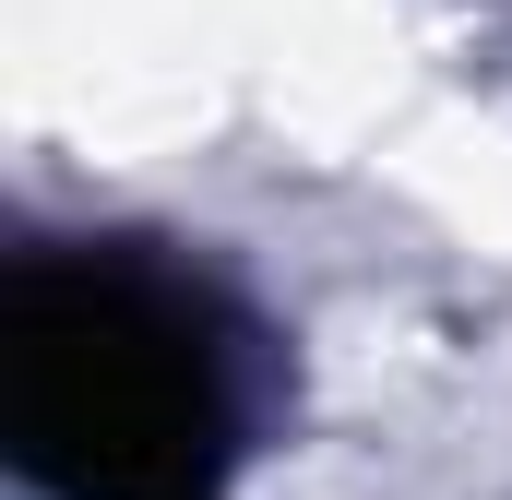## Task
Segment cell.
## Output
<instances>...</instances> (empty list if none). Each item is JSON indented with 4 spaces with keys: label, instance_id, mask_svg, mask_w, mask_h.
Segmentation results:
<instances>
[{
    "label": "cell",
    "instance_id": "cell-1",
    "mask_svg": "<svg viewBox=\"0 0 512 500\" xmlns=\"http://www.w3.org/2000/svg\"><path fill=\"white\" fill-rule=\"evenodd\" d=\"M12 429L72 500H203L215 358L120 274H36L12 310Z\"/></svg>",
    "mask_w": 512,
    "mask_h": 500
}]
</instances>
